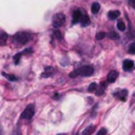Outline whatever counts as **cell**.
Returning <instances> with one entry per match:
<instances>
[{"mask_svg":"<svg viewBox=\"0 0 135 135\" xmlns=\"http://www.w3.org/2000/svg\"><path fill=\"white\" fill-rule=\"evenodd\" d=\"M31 39L30 34L25 33V32H19L17 34H15L12 37V41L14 42V44L16 45H22L26 42H28V40Z\"/></svg>","mask_w":135,"mask_h":135,"instance_id":"obj_2","label":"cell"},{"mask_svg":"<svg viewBox=\"0 0 135 135\" xmlns=\"http://www.w3.org/2000/svg\"><path fill=\"white\" fill-rule=\"evenodd\" d=\"M99 8H100V5H99V3H97V2H94V3L92 4V6H91V11H92L93 14H97V13L99 12Z\"/></svg>","mask_w":135,"mask_h":135,"instance_id":"obj_13","label":"cell"},{"mask_svg":"<svg viewBox=\"0 0 135 135\" xmlns=\"http://www.w3.org/2000/svg\"><path fill=\"white\" fill-rule=\"evenodd\" d=\"M117 28H118L119 31H121V32H123V31L126 30V24H124V22H123L122 20H119V21L117 22Z\"/></svg>","mask_w":135,"mask_h":135,"instance_id":"obj_18","label":"cell"},{"mask_svg":"<svg viewBox=\"0 0 135 135\" xmlns=\"http://www.w3.org/2000/svg\"><path fill=\"white\" fill-rule=\"evenodd\" d=\"M94 130H95V126H94V124H90L89 127H86V128L82 131L81 135H91Z\"/></svg>","mask_w":135,"mask_h":135,"instance_id":"obj_10","label":"cell"},{"mask_svg":"<svg viewBox=\"0 0 135 135\" xmlns=\"http://www.w3.org/2000/svg\"><path fill=\"white\" fill-rule=\"evenodd\" d=\"M104 89H105V83H104V82H103V83H100V88L97 89V91H96V95H97V96L102 95V94L104 93Z\"/></svg>","mask_w":135,"mask_h":135,"instance_id":"obj_15","label":"cell"},{"mask_svg":"<svg viewBox=\"0 0 135 135\" xmlns=\"http://www.w3.org/2000/svg\"><path fill=\"white\" fill-rule=\"evenodd\" d=\"M0 44L1 45H4L5 44V42H6V39H7V35L3 32V31H1V34H0Z\"/></svg>","mask_w":135,"mask_h":135,"instance_id":"obj_14","label":"cell"},{"mask_svg":"<svg viewBox=\"0 0 135 135\" xmlns=\"http://www.w3.org/2000/svg\"><path fill=\"white\" fill-rule=\"evenodd\" d=\"M12 135H21V131H20V127H17L14 129Z\"/></svg>","mask_w":135,"mask_h":135,"instance_id":"obj_23","label":"cell"},{"mask_svg":"<svg viewBox=\"0 0 135 135\" xmlns=\"http://www.w3.org/2000/svg\"><path fill=\"white\" fill-rule=\"evenodd\" d=\"M94 73V68L92 65H83L80 66L77 70H74L72 73H70V77L74 78L76 76H84V77H89Z\"/></svg>","mask_w":135,"mask_h":135,"instance_id":"obj_1","label":"cell"},{"mask_svg":"<svg viewBox=\"0 0 135 135\" xmlns=\"http://www.w3.org/2000/svg\"><path fill=\"white\" fill-rule=\"evenodd\" d=\"M122 68L124 71L127 72H130L134 69V61L133 60H130V59H126L123 62H122Z\"/></svg>","mask_w":135,"mask_h":135,"instance_id":"obj_6","label":"cell"},{"mask_svg":"<svg viewBox=\"0 0 135 135\" xmlns=\"http://www.w3.org/2000/svg\"><path fill=\"white\" fill-rule=\"evenodd\" d=\"M104 36H105V33H104V32H99V33H97V35H96V39H97V40H101L102 38H104Z\"/></svg>","mask_w":135,"mask_h":135,"instance_id":"obj_21","label":"cell"},{"mask_svg":"<svg viewBox=\"0 0 135 135\" xmlns=\"http://www.w3.org/2000/svg\"><path fill=\"white\" fill-rule=\"evenodd\" d=\"M22 55H24V52H20V53H18L17 55H15V56H14V61H15V63H16V64H18V63H19L20 57H21Z\"/></svg>","mask_w":135,"mask_h":135,"instance_id":"obj_20","label":"cell"},{"mask_svg":"<svg viewBox=\"0 0 135 135\" xmlns=\"http://www.w3.org/2000/svg\"><path fill=\"white\" fill-rule=\"evenodd\" d=\"M2 74L5 76V78H6V79H8V80H11V81H17V80H18V78H17L16 76H14V75L5 74V73H2Z\"/></svg>","mask_w":135,"mask_h":135,"instance_id":"obj_19","label":"cell"},{"mask_svg":"<svg viewBox=\"0 0 135 135\" xmlns=\"http://www.w3.org/2000/svg\"><path fill=\"white\" fill-rule=\"evenodd\" d=\"M117 77H118V73L116 72V71H110L109 73H108V76H107V80H108V82H110V83H113V82H115V80L117 79Z\"/></svg>","mask_w":135,"mask_h":135,"instance_id":"obj_8","label":"cell"},{"mask_svg":"<svg viewBox=\"0 0 135 135\" xmlns=\"http://www.w3.org/2000/svg\"><path fill=\"white\" fill-rule=\"evenodd\" d=\"M128 2H129V4H130L132 7H135V0H129Z\"/></svg>","mask_w":135,"mask_h":135,"instance_id":"obj_25","label":"cell"},{"mask_svg":"<svg viewBox=\"0 0 135 135\" xmlns=\"http://www.w3.org/2000/svg\"><path fill=\"white\" fill-rule=\"evenodd\" d=\"M54 34H55V36H56L58 39H61V35H60L61 33H60V32H55Z\"/></svg>","mask_w":135,"mask_h":135,"instance_id":"obj_26","label":"cell"},{"mask_svg":"<svg viewBox=\"0 0 135 135\" xmlns=\"http://www.w3.org/2000/svg\"><path fill=\"white\" fill-rule=\"evenodd\" d=\"M119 15H120L119 11H110V12L108 13V18H109L110 20H115Z\"/></svg>","mask_w":135,"mask_h":135,"instance_id":"obj_11","label":"cell"},{"mask_svg":"<svg viewBox=\"0 0 135 135\" xmlns=\"http://www.w3.org/2000/svg\"><path fill=\"white\" fill-rule=\"evenodd\" d=\"M81 16H82V13H81L80 9H76V11H74V13H73V17H72V23L75 24V23L79 22V21L81 20Z\"/></svg>","mask_w":135,"mask_h":135,"instance_id":"obj_7","label":"cell"},{"mask_svg":"<svg viewBox=\"0 0 135 135\" xmlns=\"http://www.w3.org/2000/svg\"><path fill=\"white\" fill-rule=\"evenodd\" d=\"M34 114H35V104L34 103H30L23 110L22 114L20 115V118L21 119H25V120H31L33 118Z\"/></svg>","mask_w":135,"mask_h":135,"instance_id":"obj_3","label":"cell"},{"mask_svg":"<svg viewBox=\"0 0 135 135\" xmlns=\"http://www.w3.org/2000/svg\"><path fill=\"white\" fill-rule=\"evenodd\" d=\"M80 22H81V24H82L83 26H85V25H88V24L90 23V19H89V17H88V15L85 14V12H84V13H82V16H81V20H80Z\"/></svg>","mask_w":135,"mask_h":135,"instance_id":"obj_12","label":"cell"},{"mask_svg":"<svg viewBox=\"0 0 135 135\" xmlns=\"http://www.w3.org/2000/svg\"><path fill=\"white\" fill-rule=\"evenodd\" d=\"M128 53L131 55H135V42H132L128 47Z\"/></svg>","mask_w":135,"mask_h":135,"instance_id":"obj_17","label":"cell"},{"mask_svg":"<svg viewBox=\"0 0 135 135\" xmlns=\"http://www.w3.org/2000/svg\"><path fill=\"white\" fill-rule=\"evenodd\" d=\"M54 73H55V71H54V69H53L52 66H46V68L44 69V72L41 74V76H42V77H50V76H52Z\"/></svg>","mask_w":135,"mask_h":135,"instance_id":"obj_9","label":"cell"},{"mask_svg":"<svg viewBox=\"0 0 135 135\" xmlns=\"http://www.w3.org/2000/svg\"><path fill=\"white\" fill-rule=\"evenodd\" d=\"M114 96H115L116 98H118L119 100H121V101H126L127 96H128V91L124 90V89L118 90V91H116V92L114 93Z\"/></svg>","mask_w":135,"mask_h":135,"instance_id":"obj_5","label":"cell"},{"mask_svg":"<svg viewBox=\"0 0 135 135\" xmlns=\"http://www.w3.org/2000/svg\"><path fill=\"white\" fill-rule=\"evenodd\" d=\"M107 132H108V131H107V129H105V128H101V129L97 132V134H96V135H105V134H107Z\"/></svg>","mask_w":135,"mask_h":135,"instance_id":"obj_24","label":"cell"},{"mask_svg":"<svg viewBox=\"0 0 135 135\" xmlns=\"http://www.w3.org/2000/svg\"><path fill=\"white\" fill-rule=\"evenodd\" d=\"M109 38H110V39H118L119 36H118V34H116L115 32H111V33L109 34Z\"/></svg>","mask_w":135,"mask_h":135,"instance_id":"obj_22","label":"cell"},{"mask_svg":"<svg viewBox=\"0 0 135 135\" xmlns=\"http://www.w3.org/2000/svg\"><path fill=\"white\" fill-rule=\"evenodd\" d=\"M97 88H98L97 83H96V82H92V83L89 85L88 91H89V92H96V91H97Z\"/></svg>","mask_w":135,"mask_h":135,"instance_id":"obj_16","label":"cell"},{"mask_svg":"<svg viewBox=\"0 0 135 135\" xmlns=\"http://www.w3.org/2000/svg\"><path fill=\"white\" fill-rule=\"evenodd\" d=\"M64 22H65V16L62 13H58V14L54 15V17L52 19V25L55 28L62 26L64 24Z\"/></svg>","mask_w":135,"mask_h":135,"instance_id":"obj_4","label":"cell"},{"mask_svg":"<svg viewBox=\"0 0 135 135\" xmlns=\"http://www.w3.org/2000/svg\"><path fill=\"white\" fill-rule=\"evenodd\" d=\"M58 96H59L58 94H55V95H54V98H55V99H57V98H58Z\"/></svg>","mask_w":135,"mask_h":135,"instance_id":"obj_27","label":"cell"}]
</instances>
